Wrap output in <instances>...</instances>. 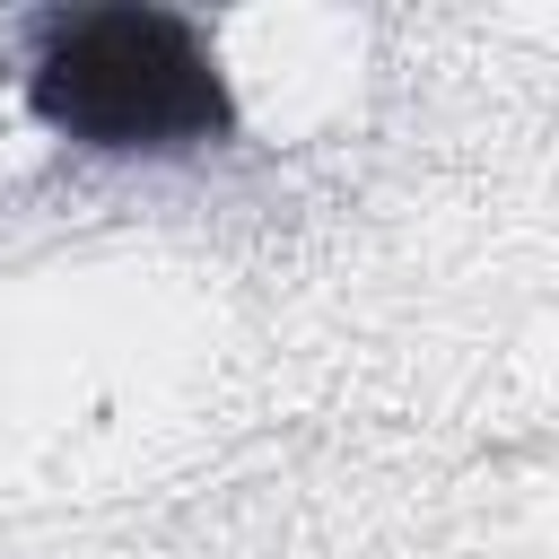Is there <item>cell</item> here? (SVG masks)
Masks as SVG:
<instances>
[{
	"label": "cell",
	"mask_w": 559,
	"mask_h": 559,
	"mask_svg": "<svg viewBox=\"0 0 559 559\" xmlns=\"http://www.w3.org/2000/svg\"><path fill=\"white\" fill-rule=\"evenodd\" d=\"M35 114L87 148H192L236 122L210 44L166 9H87L35 61Z\"/></svg>",
	"instance_id": "1"
}]
</instances>
